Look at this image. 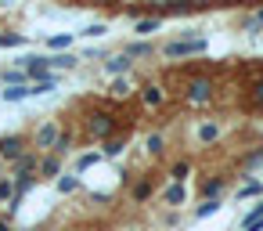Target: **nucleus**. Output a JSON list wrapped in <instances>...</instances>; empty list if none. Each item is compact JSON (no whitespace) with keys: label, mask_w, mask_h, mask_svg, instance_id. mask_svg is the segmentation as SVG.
I'll use <instances>...</instances> for the list:
<instances>
[{"label":"nucleus","mask_w":263,"mask_h":231,"mask_svg":"<svg viewBox=\"0 0 263 231\" xmlns=\"http://www.w3.org/2000/svg\"><path fill=\"white\" fill-rule=\"evenodd\" d=\"M0 155L15 163L18 155H26V141L22 137H0Z\"/></svg>","instance_id":"nucleus-1"},{"label":"nucleus","mask_w":263,"mask_h":231,"mask_svg":"<svg viewBox=\"0 0 263 231\" xmlns=\"http://www.w3.org/2000/svg\"><path fill=\"white\" fill-rule=\"evenodd\" d=\"M36 166H40V159H36V155H29V152L15 159V170H18V177H33V173H36Z\"/></svg>","instance_id":"nucleus-2"},{"label":"nucleus","mask_w":263,"mask_h":231,"mask_svg":"<svg viewBox=\"0 0 263 231\" xmlns=\"http://www.w3.org/2000/svg\"><path fill=\"white\" fill-rule=\"evenodd\" d=\"M58 141V127L54 123H44L40 130H36V148H47V145H54Z\"/></svg>","instance_id":"nucleus-3"},{"label":"nucleus","mask_w":263,"mask_h":231,"mask_svg":"<svg viewBox=\"0 0 263 231\" xmlns=\"http://www.w3.org/2000/svg\"><path fill=\"white\" fill-rule=\"evenodd\" d=\"M36 170H40L44 177H58V170H62V163H58V155H47V159H44V163H40Z\"/></svg>","instance_id":"nucleus-4"},{"label":"nucleus","mask_w":263,"mask_h":231,"mask_svg":"<svg viewBox=\"0 0 263 231\" xmlns=\"http://www.w3.org/2000/svg\"><path fill=\"white\" fill-rule=\"evenodd\" d=\"M33 94V87H8L4 91V101H22V98H29Z\"/></svg>","instance_id":"nucleus-5"},{"label":"nucleus","mask_w":263,"mask_h":231,"mask_svg":"<svg viewBox=\"0 0 263 231\" xmlns=\"http://www.w3.org/2000/svg\"><path fill=\"white\" fill-rule=\"evenodd\" d=\"M202 44H173L170 47V55H187V51H198Z\"/></svg>","instance_id":"nucleus-6"},{"label":"nucleus","mask_w":263,"mask_h":231,"mask_svg":"<svg viewBox=\"0 0 263 231\" xmlns=\"http://www.w3.org/2000/svg\"><path fill=\"white\" fill-rule=\"evenodd\" d=\"M22 44V37H15V33H8V37H0V47H18Z\"/></svg>","instance_id":"nucleus-7"},{"label":"nucleus","mask_w":263,"mask_h":231,"mask_svg":"<svg viewBox=\"0 0 263 231\" xmlns=\"http://www.w3.org/2000/svg\"><path fill=\"white\" fill-rule=\"evenodd\" d=\"M126 65H130L126 55H123V58H112V62H108V73H119V69H126Z\"/></svg>","instance_id":"nucleus-8"},{"label":"nucleus","mask_w":263,"mask_h":231,"mask_svg":"<svg viewBox=\"0 0 263 231\" xmlns=\"http://www.w3.org/2000/svg\"><path fill=\"white\" fill-rule=\"evenodd\" d=\"M11 191H15V184H11V181H0V199H8Z\"/></svg>","instance_id":"nucleus-9"}]
</instances>
